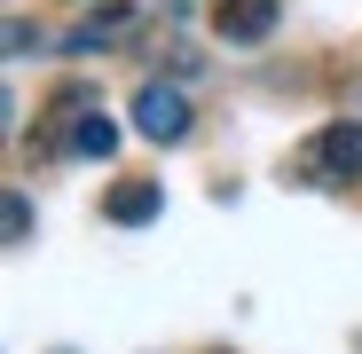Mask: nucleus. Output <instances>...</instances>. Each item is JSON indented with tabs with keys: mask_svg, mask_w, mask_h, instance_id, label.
I'll list each match as a JSON object with an SVG mask.
<instances>
[{
	"mask_svg": "<svg viewBox=\"0 0 362 354\" xmlns=\"http://www.w3.org/2000/svg\"><path fill=\"white\" fill-rule=\"evenodd\" d=\"M354 173H362V118H339V126H323V142L299 158V182L331 189V182H354Z\"/></svg>",
	"mask_w": 362,
	"mask_h": 354,
	"instance_id": "obj_1",
	"label": "nucleus"
},
{
	"mask_svg": "<svg viewBox=\"0 0 362 354\" xmlns=\"http://www.w3.org/2000/svg\"><path fill=\"white\" fill-rule=\"evenodd\" d=\"M134 126L150 142H189V95L165 87V79H142L134 87Z\"/></svg>",
	"mask_w": 362,
	"mask_h": 354,
	"instance_id": "obj_2",
	"label": "nucleus"
},
{
	"mask_svg": "<svg viewBox=\"0 0 362 354\" xmlns=\"http://www.w3.org/2000/svg\"><path fill=\"white\" fill-rule=\"evenodd\" d=\"M276 16H284V0H221V8H213V32H221L228 47H260V40L276 32Z\"/></svg>",
	"mask_w": 362,
	"mask_h": 354,
	"instance_id": "obj_3",
	"label": "nucleus"
},
{
	"mask_svg": "<svg viewBox=\"0 0 362 354\" xmlns=\"http://www.w3.org/2000/svg\"><path fill=\"white\" fill-rule=\"evenodd\" d=\"M158 213H165V182H118L103 197V220L110 228H150Z\"/></svg>",
	"mask_w": 362,
	"mask_h": 354,
	"instance_id": "obj_4",
	"label": "nucleus"
},
{
	"mask_svg": "<svg viewBox=\"0 0 362 354\" xmlns=\"http://www.w3.org/2000/svg\"><path fill=\"white\" fill-rule=\"evenodd\" d=\"M71 150H79V158H110V150H118V126H110L103 110H87L79 126H71Z\"/></svg>",
	"mask_w": 362,
	"mask_h": 354,
	"instance_id": "obj_5",
	"label": "nucleus"
},
{
	"mask_svg": "<svg viewBox=\"0 0 362 354\" xmlns=\"http://www.w3.org/2000/svg\"><path fill=\"white\" fill-rule=\"evenodd\" d=\"M8 244H32V197L24 189L8 197Z\"/></svg>",
	"mask_w": 362,
	"mask_h": 354,
	"instance_id": "obj_6",
	"label": "nucleus"
},
{
	"mask_svg": "<svg viewBox=\"0 0 362 354\" xmlns=\"http://www.w3.org/2000/svg\"><path fill=\"white\" fill-rule=\"evenodd\" d=\"M32 47H40V32H32V24L16 16V24H8V64H24V55H32Z\"/></svg>",
	"mask_w": 362,
	"mask_h": 354,
	"instance_id": "obj_7",
	"label": "nucleus"
},
{
	"mask_svg": "<svg viewBox=\"0 0 362 354\" xmlns=\"http://www.w3.org/2000/svg\"><path fill=\"white\" fill-rule=\"evenodd\" d=\"M165 8H197V0H165Z\"/></svg>",
	"mask_w": 362,
	"mask_h": 354,
	"instance_id": "obj_8",
	"label": "nucleus"
}]
</instances>
